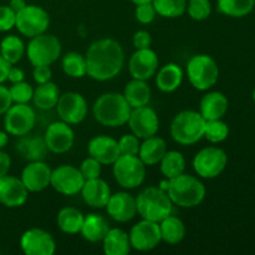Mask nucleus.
I'll return each instance as SVG.
<instances>
[{
	"label": "nucleus",
	"instance_id": "obj_1",
	"mask_svg": "<svg viewBox=\"0 0 255 255\" xmlns=\"http://www.w3.org/2000/svg\"><path fill=\"white\" fill-rule=\"evenodd\" d=\"M87 75L96 81H109L121 72L125 52L114 39H100L90 45L86 52Z\"/></svg>",
	"mask_w": 255,
	"mask_h": 255
},
{
	"label": "nucleus",
	"instance_id": "obj_2",
	"mask_svg": "<svg viewBox=\"0 0 255 255\" xmlns=\"http://www.w3.org/2000/svg\"><path fill=\"white\" fill-rule=\"evenodd\" d=\"M132 107L124 95L106 92L95 101L94 117L99 124L106 127H121L128 122Z\"/></svg>",
	"mask_w": 255,
	"mask_h": 255
},
{
	"label": "nucleus",
	"instance_id": "obj_3",
	"mask_svg": "<svg viewBox=\"0 0 255 255\" xmlns=\"http://www.w3.org/2000/svg\"><path fill=\"white\" fill-rule=\"evenodd\" d=\"M206 187L197 177L182 173L169 179L168 193L172 203L181 208L198 207L206 198Z\"/></svg>",
	"mask_w": 255,
	"mask_h": 255
},
{
	"label": "nucleus",
	"instance_id": "obj_4",
	"mask_svg": "<svg viewBox=\"0 0 255 255\" xmlns=\"http://www.w3.org/2000/svg\"><path fill=\"white\" fill-rule=\"evenodd\" d=\"M137 214L142 219L147 221L159 222L172 214V203L168 193L159 187H147L136 198Z\"/></svg>",
	"mask_w": 255,
	"mask_h": 255
},
{
	"label": "nucleus",
	"instance_id": "obj_5",
	"mask_svg": "<svg viewBox=\"0 0 255 255\" xmlns=\"http://www.w3.org/2000/svg\"><path fill=\"white\" fill-rule=\"evenodd\" d=\"M206 120L199 112L186 110L174 116L171 124V136L177 143L192 146L204 137Z\"/></svg>",
	"mask_w": 255,
	"mask_h": 255
},
{
	"label": "nucleus",
	"instance_id": "obj_6",
	"mask_svg": "<svg viewBox=\"0 0 255 255\" xmlns=\"http://www.w3.org/2000/svg\"><path fill=\"white\" fill-rule=\"evenodd\" d=\"M187 76L194 89L207 91L218 81L219 67L216 60L209 55H194L187 64Z\"/></svg>",
	"mask_w": 255,
	"mask_h": 255
},
{
	"label": "nucleus",
	"instance_id": "obj_7",
	"mask_svg": "<svg viewBox=\"0 0 255 255\" xmlns=\"http://www.w3.org/2000/svg\"><path fill=\"white\" fill-rule=\"evenodd\" d=\"M112 171L117 183L126 189L137 188L146 178V164L138 156L121 154L112 164Z\"/></svg>",
	"mask_w": 255,
	"mask_h": 255
},
{
	"label": "nucleus",
	"instance_id": "obj_8",
	"mask_svg": "<svg viewBox=\"0 0 255 255\" xmlns=\"http://www.w3.org/2000/svg\"><path fill=\"white\" fill-rule=\"evenodd\" d=\"M25 51L32 66H50L60 57L61 44L56 36L44 32L31 37Z\"/></svg>",
	"mask_w": 255,
	"mask_h": 255
},
{
	"label": "nucleus",
	"instance_id": "obj_9",
	"mask_svg": "<svg viewBox=\"0 0 255 255\" xmlns=\"http://www.w3.org/2000/svg\"><path fill=\"white\" fill-rule=\"evenodd\" d=\"M36 124V114L27 104H12L4 114V128L7 134L26 136Z\"/></svg>",
	"mask_w": 255,
	"mask_h": 255
},
{
	"label": "nucleus",
	"instance_id": "obj_10",
	"mask_svg": "<svg viewBox=\"0 0 255 255\" xmlns=\"http://www.w3.org/2000/svg\"><path fill=\"white\" fill-rule=\"evenodd\" d=\"M49 25V12L37 5H26L21 11L17 12L15 19V27L17 31L30 39L46 32Z\"/></svg>",
	"mask_w": 255,
	"mask_h": 255
},
{
	"label": "nucleus",
	"instance_id": "obj_11",
	"mask_svg": "<svg viewBox=\"0 0 255 255\" xmlns=\"http://www.w3.org/2000/svg\"><path fill=\"white\" fill-rule=\"evenodd\" d=\"M227 162L228 157L223 149L219 147H207L194 156L192 166L199 177L212 179L218 177L226 169Z\"/></svg>",
	"mask_w": 255,
	"mask_h": 255
},
{
	"label": "nucleus",
	"instance_id": "obj_12",
	"mask_svg": "<svg viewBox=\"0 0 255 255\" xmlns=\"http://www.w3.org/2000/svg\"><path fill=\"white\" fill-rule=\"evenodd\" d=\"M85 178L79 168L71 164H62L51 172L50 186L60 194L75 196L81 192Z\"/></svg>",
	"mask_w": 255,
	"mask_h": 255
},
{
	"label": "nucleus",
	"instance_id": "obj_13",
	"mask_svg": "<svg viewBox=\"0 0 255 255\" xmlns=\"http://www.w3.org/2000/svg\"><path fill=\"white\" fill-rule=\"evenodd\" d=\"M129 243L134 251L149 252L157 248L162 242L159 224L156 222L142 219L134 224L128 233Z\"/></svg>",
	"mask_w": 255,
	"mask_h": 255
},
{
	"label": "nucleus",
	"instance_id": "obj_14",
	"mask_svg": "<svg viewBox=\"0 0 255 255\" xmlns=\"http://www.w3.org/2000/svg\"><path fill=\"white\" fill-rule=\"evenodd\" d=\"M57 116L69 125L81 124L87 116V102L82 95L77 92H65L60 95L56 104Z\"/></svg>",
	"mask_w": 255,
	"mask_h": 255
},
{
	"label": "nucleus",
	"instance_id": "obj_15",
	"mask_svg": "<svg viewBox=\"0 0 255 255\" xmlns=\"http://www.w3.org/2000/svg\"><path fill=\"white\" fill-rule=\"evenodd\" d=\"M127 124H128L132 133L142 139L154 136L159 129L158 116H157L156 111L148 105L132 109Z\"/></svg>",
	"mask_w": 255,
	"mask_h": 255
},
{
	"label": "nucleus",
	"instance_id": "obj_16",
	"mask_svg": "<svg viewBox=\"0 0 255 255\" xmlns=\"http://www.w3.org/2000/svg\"><path fill=\"white\" fill-rule=\"evenodd\" d=\"M45 144L52 153H66L72 148L75 142L74 129L64 121H56L49 125L44 136Z\"/></svg>",
	"mask_w": 255,
	"mask_h": 255
},
{
	"label": "nucleus",
	"instance_id": "obj_17",
	"mask_svg": "<svg viewBox=\"0 0 255 255\" xmlns=\"http://www.w3.org/2000/svg\"><path fill=\"white\" fill-rule=\"evenodd\" d=\"M20 247L26 255H52L56 251V243L49 232L41 228H31L20 238Z\"/></svg>",
	"mask_w": 255,
	"mask_h": 255
},
{
	"label": "nucleus",
	"instance_id": "obj_18",
	"mask_svg": "<svg viewBox=\"0 0 255 255\" xmlns=\"http://www.w3.org/2000/svg\"><path fill=\"white\" fill-rule=\"evenodd\" d=\"M128 70L133 79L147 81L158 70V56L151 47L136 50L128 61Z\"/></svg>",
	"mask_w": 255,
	"mask_h": 255
},
{
	"label": "nucleus",
	"instance_id": "obj_19",
	"mask_svg": "<svg viewBox=\"0 0 255 255\" xmlns=\"http://www.w3.org/2000/svg\"><path fill=\"white\" fill-rule=\"evenodd\" d=\"M107 214L119 223H127L137 214L136 198L127 192L111 194L106 204Z\"/></svg>",
	"mask_w": 255,
	"mask_h": 255
},
{
	"label": "nucleus",
	"instance_id": "obj_20",
	"mask_svg": "<svg viewBox=\"0 0 255 255\" xmlns=\"http://www.w3.org/2000/svg\"><path fill=\"white\" fill-rule=\"evenodd\" d=\"M27 191L21 179L14 176L0 178V203L6 208H19L27 201Z\"/></svg>",
	"mask_w": 255,
	"mask_h": 255
},
{
	"label": "nucleus",
	"instance_id": "obj_21",
	"mask_svg": "<svg viewBox=\"0 0 255 255\" xmlns=\"http://www.w3.org/2000/svg\"><path fill=\"white\" fill-rule=\"evenodd\" d=\"M52 169L45 162L32 161L21 172V182L29 192H41L50 186Z\"/></svg>",
	"mask_w": 255,
	"mask_h": 255
},
{
	"label": "nucleus",
	"instance_id": "obj_22",
	"mask_svg": "<svg viewBox=\"0 0 255 255\" xmlns=\"http://www.w3.org/2000/svg\"><path fill=\"white\" fill-rule=\"evenodd\" d=\"M87 151L90 157L99 161L101 164H114L115 161L121 156L120 153L119 141L110 136H96L90 139L87 144Z\"/></svg>",
	"mask_w": 255,
	"mask_h": 255
},
{
	"label": "nucleus",
	"instance_id": "obj_23",
	"mask_svg": "<svg viewBox=\"0 0 255 255\" xmlns=\"http://www.w3.org/2000/svg\"><path fill=\"white\" fill-rule=\"evenodd\" d=\"M81 196L87 206L99 209L105 208L111 197V189L109 184L99 177L85 181L81 188Z\"/></svg>",
	"mask_w": 255,
	"mask_h": 255
},
{
	"label": "nucleus",
	"instance_id": "obj_24",
	"mask_svg": "<svg viewBox=\"0 0 255 255\" xmlns=\"http://www.w3.org/2000/svg\"><path fill=\"white\" fill-rule=\"evenodd\" d=\"M227 110H228V99L226 95L218 91L204 95L199 104V114L206 121L222 119L227 114Z\"/></svg>",
	"mask_w": 255,
	"mask_h": 255
},
{
	"label": "nucleus",
	"instance_id": "obj_25",
	"mask_svg": "<svg viewBox=\"0 0 255 255\" xmlns=\"http://www.w3.org/2000/svg\"><path fill=\"white\" fill-rule=\"evenodd\" d=\"M111 229L110 222L101 214L91 213L87 214L84 219V224L80 233L82 234L84 239L91 243H99L104 241L106 234Z\"/></svg>",
	"mask_w": 255,
	"mask_h": 255
},
{
	"label": "nucleus",
	"instance_id": "obj_26",
	"mask_svg": "<svg viewBox=\"0 0 255 255\" xmlns=\"http://www.w3.org/2000/svg\"><path fill=\"white\" fill-rule=\"evenodd\" d=\"M167 152V143L163 138L156 134L144 138L143 143L139 146L138 157L146 166H154L159 163Z\"/></svg>",
	"mask_w": 255,
	"mask_h": 255
},
{
	"label": "nucleus",
	"instance_id": "obj_27",
	"mask_svg": "<svg viewBox=\"0 0 255 255\" xmlns=\"http://www.w3.org/2000/svg\"><path fill=\"white\" fill-rule=\"evenodd\" d=\"M102 249L106 255H127L132 249L128 234L120 228H111L102 241Z\"/></svg>",
	"mask_w": 255,
	"mask_h": 255
},
{
	"label": "nucleus",
	"instance_id": "obj_28",
	"mask_svg": "<svg viewBox=\"0 0 255 255\" xmlns=\"http://www.w3.org/2000/svg\"><path fill=\"white\" fill-rule=\"evenodd\" d=\"M183 81V70L173 62L164 65L158 70L156 76V85L162 92H173L181 86Z\"/></svg>",
	"mask_w": 255,
	"mask_h": 255
},
{
	"label": "nucleus",
	"instance_id": "obj_29",
	"mask_svg": "<svg viewBox=\"0 0 255 255\" xmlns=\"http://www.w3.org/2000/svg\"><path fill=\"white\" fill-rule=\"evenodd\" d=\"M124 96L132 109L147 106L151 101V87L144 80L133 79L125 87Z\"/></svg>",
	"mask_w": 255,
	"mask_h": 255
},
{
	"label": "nucleus",
	"instance_id": "obj_30",
	"mask_svg": "<svg viewBox=\"0 0 255 255\" xmlns=\"http://www.w3.org/2000/svg\"><path fill=\"white\" fill-rule=\"evenodd\" d=\"M60 97V90L56 84L49 81L45 84H39L32 94V102L34 106L39 110H51L56 107L57 101Z\"/></svg>",
	"mask_w": 255,
	"mask_h": 255
},
{
	"label": "nucleus",
	"instance_id": "obj_31",
	"mask_svg": "<svg viewBox=\"0 0 255 255\" xmlns=\"http://www.w3.org/2000/svg\"><path fill=\"white\" fill-rule=\"evenodd\" d=\"M159 231H161L162 241L168 244H178L186 237V226L183 221L178 217L169 214L167 218L159 222Z\"/></svg>",
	"mask_w": 255,
	"mask_h": 255
},
{
	"label": "nucleus",
	"instance_id": "obj_32",
	"mask_svg": "<svg viewBox=\"0 0 255 255\" xmlns=\"http://www.w3.org/2000/svg\"><path fill=\"white\" fill-rule=\"evenodd\" d=\"M85 216L76 208L65 207L57 214V226L66 234H77L81 232Z\"/></svg>",
	"mask_w": 255,
	"mask_h": 255
},
{
	"label": "nucleus",
	"instance_id": "obj_33",
	"mask_svg": "<svg viewBox=\"0 0 255 255\" xmlns=\"http://www.w3.org/2000/svg\"><path fill=\"white\" fill-rule=\"evenodd\" d=\"M25 50L24 42L16 35L5 36L0 42V55L11 65L17 64L22 59Z\"/></svg>",
	"mask_w": 255,
	"mask_h": 255
},
{
	"label": "nucleus",
	"instance_id": "obj_34",
	"mask_svg": "<svg viewBox=\"0 0 255 255\" xmlns=\"http://www.w3.org/2000/svg\"><path fill=\"white\" fill-rule=\"evenodd\" d=\"M161 172L167 179H172L179 174L184 173L186 169V159L178 151H167L163 158L161 159Z\"/></svg>",
	"mask_w": 255,
	"mask_h": 255
},
{
	"label": "nucleus",
	"instance_id": "obj_35",
	"mask_svg": "<svg viewBox=\"0 0 255 255\" xmlns=\"http://www.w3.org/2000/svg\"><path fill=\"white\" fill-rule=\"evenodd\" d=\"M62 71L72 79H81L87 75L86 57L80 52H67L61 61Z\"/></svg>",
	"mask_w": 255,
	"mask_h": 255
},
{
	"label": "nucleus",
	"instance_id": "obj_36",
	"mask_svg": "<svg viewBox=\"0 0 255 255\" xmlns=\"http://www.w3.org/2000/svg\"><path fill=\"white\" fill-rule=\"evenodd\" d=\"M219 12L231 17H243L251 14L255 0H217Z\"/></svg>",
	"mask_w": 255,
	"mask_h": 255
},
{
	"label": "nucleus",
	"instance_id": "obj_37",
	"mask_svg": "<svg viewBox=\"0 0 255 255\" xmlns=\"http://www.w3.org/2000/svg\"><path fill=\"white\" fill-rule=\"evenodd\" d=\"M157 15L167 19L179 17L186 12L187 0H152Z\"/></svg>",
	"mask_w": 255,
	"mask_h": 255
},
{
	"label": "nucleus",
	"instance_id": "obj_38",
	"mask_svg": "<svg viewBox=\"0 0 255 255\" xmlns=\"http://www.w3.org/2000/svg\"><path fill=\"white\" fill-rule=\"evenodd\" d=\"M16 147L25 158H29L31 161H40V158L44 157L45 149H47L44 138L39 139V141H36V139L22 138L16 144Z\"/></svg>",
	"mask_w": 255,
	"mask_h": 255
},
{
	"label": "nucleus",
	"instance_id": "obj_39",
	"mask_svg": "<svg viewBox=\"0 0 255 255\" xmlns=\"http://www.w3.org/2000/svg\"><path fill=\"white\" fill-rule=\"evenodd\" d=\"M229 134L228 125L222 119L211 120L206 122V128H204V137L212 143H221L224 139H227Z\"/></svg>",
	"mask_w": 255,
	"mask_h": 255
},
{
	"label": "nucleus",
	"instance_id": "obj_40",
	"mask_svg": "<svg viewBox=\"0 0 255 255\" xmlns=\"http://www.w3.org/2000/svg\"><path fill=\"white\" fill-rule=\"evenodd\" d=\"M187 12L197 21H202L211 16L212 5L209 0H189L187 2Z\"/></svg>",
	"mask_w": 255,
	"mask_h": 255
},
{
	"label": "nucleus",
	"instance_id": "obj_41",
	"mask_svg": "<svg viewBox=\"0 0 255 255\" xmlns=\"http://www.w3.org/2000/svg\"><path fill=\"white\" fill-rule=\"evenodd\" d=\"M9 91L12 104H29L32 100V94H34V89L31 87V85L25 81L12 84L9 87Z\"/></svg>",
	"mask_w": 255,
	"mask_h": 255
},
{
	"label": "nucleus",
	"instance_id": "obj_42",
	"mask_svg": "<svg viewBox=\"0 0 255 255\" xmlns=\"http://www.w3.org/2000/svg\"><path fill=\"white\" fill-rule=\"evenodd\" d=\"M138 137L134 136L133 133L124 134L119 141L120 153L121 154H129V156H138L139 143Z\"/></svg>",
	"mask_w": 255,
	"mask_h": 255
},
{
	"label": "nucleus",
	"instance_id": "obj_43",
	"mask_svg": "<svg viewBox=\"0 0 255 255\" xmlns=\"http://www.w3.org/2000/svg\"><path fill=\"white\" fill-rule=\"evenodd\" d=\"M101 166L99 161H96L92 157H89V158L84 159L80 166V172L84 176L85 181H89V179H95L99 178L101 176Z\"/></svg>",
	"mask_w": 255,
	"mask_h": 255
},
{
	"label": "nucleus",
	"instance_id": "obj_44",
	"mask_svg": "<svg viewBox=\"0 0 255 255\" xmlns=\"http://www.w3.org/2000/svg\"><path fill=\"white\" fill-rule=\"evenodd\" d=\"M134 15H136L137 21L141 22V24L143 25H147V24H151V22L153 21L157 12L153 5H152V2H146V4L136 5V11H134Z\"/></svg>",
	"mask_w": 255,
	"mask_h": 255
},
{
	"label": "nucleus",
	"instance_id": "obj_45",
	"mask_svg": "<svg viewBox=\"0 0 255 255\" xmlns=\"http://www.w3.org/2000/svg\"><path fill=\"white\" fill-rule=\"evenodd\" d=\"M16 14L9 7V5H0V31H9L15 27Z\"/></svg>",
	"mask_w": 255,
	"mask_h": 255
},
{
	"label": "nucleus",
	"instance_id": "obj_46",
	"mask_svg": "<svg viewBox=\"0 0 255 255\" xmlns=\"http://www.w3.org/2000/svg\"><path fill=\"white\" fill-rule=\"evenodd\" d=\"M132 42H133V46L136 47V50L148 49L152 44V36L146 30H138L137 32H134Z\"/></svg>",
	"mask_w": 255,
	"mask_h": 255
},
{
	"label": "nucleus",
	"instance_id": "obj_47",
	"mask_svg": "<svg viewBox=\"0 0 255 255\" xmlns=\"http://www.w3.org/2000/svg\"><path fill=\"white\" fill-rule=\"evenodd\" d=\"M51 76H52V72H51V69H50V66H46V65L34 66L32 77H34L35 82H36L37 85L51 81Z\"/></svg>",
	"mask_w": 255,
	"mask_h": 255
},
{
	"label": "nucleus",
	"instance_id": "obj_48",
	"mask_svg": "<svg viewBox=\"0 0 255 255\" xmlns=\"http://www.w3.org/2000/svg\"><path fill=\"white\" fill-rule=\"evenodd\" d=\"M12 105L11 96H10V91L6 86L0 84V116L5 114L10 106Z\"/></svg>",
	"mask_w": 255,
	"mask_h": 255
},
{
	"label": "nucleus",
	"instance_id": "obj_49",
	"mask_svg": "<svg viewBox=\"0 0 255 255\" xmlns=\"http://www.w3.org/2000/svg\"><path fill=\"white\" fill-rule=\"evenodd\" d=\"M10 166H11V159H10V156L6 153V152L0 149V178L6 176V174L9 173Z\"/></svg>",
	"mask_w": 255,
	"mask_h": 255
},
{
	"label": "nucleus",
	"instance_id": "obj_50",
	"mask_svg": "<svg viewBox=\"0 0 255 255\" xmlns=\"http://www.w3.org/2000/svg\"><path fill=\"white\" fill-rule=\"evenodd\" d=\"M24 71H22L21 69H19V67H15L11 65V67H10L9 70V74H7V80H9L11 84H16V82L24 81Z\"/></svg>",
	"mask_w": 255,
	"mask_h": 255
},
{
	"label": "nucleus",
	"instance_id": "obj_51",
	"mask_svg": "<svg viewBox=\"0 0 255 255\" xmlns=\"http://www.w3.org/2000/svg\"><path fill=\"white\" fill-rule=\"evenodd\" d=\"M10 67H11V64H9V62L0 55V84H4L7 80V74H9Z\"/></svg>",
	"mask_w": 255,
	"mask_h": 255
},
{
	"label": "nucleus",
	"instance_id": "obj_52",
	"mask_svg": "<svg viewBox=\"0 0 255 255\" xmlns=\"http://www.w3.org/2000/svg\"><path fill=\"white\" fill-rule=\"evenodd\" d=\"M26 5L27 4L25 0H10V2H9V7L15 12V14H17L19 11H21V10L26 6Z\"/></svg>",
	"mask_w": 255,
	"mask_h": 255
},
{
	"label": "nucleus",
	"instance_id": "obj_53",
	"mask_svg": "<svg viewBox=\"0 0 255 255\" xmlns=\"http://www.w3.org/2000/svg\"><path fill=\"white\" fill-rule=\"evenodd\" d=\"M7 142H9V136H7V132L1 131V129H0V149L4 148V147L7 144Z\"/></svg>",
	"mask_w": 255,
	"mask_h": 255
},
{
	"label": "nucleus",
	"instance_id": "obj_54",
	"mask_svg": "<svg viewBox=\"0 0 255 255\" xmlns=\"http://www.w3.org/2000/svg\"><path fill=\"white\" fill-rule=\"evenodd\" d=\"M131 2H133L134 5H139V4H146V2H152V0H129Z\"/></svg>",
	"mask_w": 255,
	"mask_h": 255
},
{
	"label": "nucleus",
	"instance_id": "obj_55",
	"mask_svg": "<svg viewBox=\"0 0 255 255\" xmlns=\"http://www.w3.org/2000/svg\"><path fill=\"white\" fill-rule=\"evenodd\" d=\"M253 100H254V102H255V89H254V91H253Z\"/></svg>",
	"mask_w": 255,
	"mask_h": 255
}]
</instances>
